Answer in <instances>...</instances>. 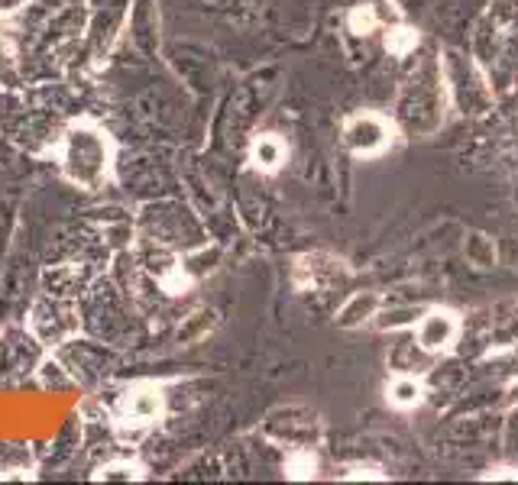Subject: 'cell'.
<instances>
[{
    "mask_svg": "<svg viewBox=\"0 0 518 485\" xmlns=\"http://www.w3.org/2000/svg\"><path fill=\"white\" fill-rule=\"evenodd\" d=\"M56 159L65 182H72L81 191H101L114 182L117 143L101 123L72 120L56 146Z\"/></svg>",
    "mask_w": 518,
    "mask_h": 485,
    "instance_id": "6da1fadb",
    "label": "cell"
},
{
    "mask_svg": "<svg viewBox=\"0 0 518 485\" xmlns=\"http://www.w3.org/2000/svg\"><path fill=\"white\" fill-rule=\"evenodd\" d=\"M162 414H166V392L156 382H136L117 401V421L133 431L159 424Z\"/></svg>",
    "mask_w": 518,
    "mask_h": 485,
    "instance_id": "7a4b0ae2",
    "label": "cell"
},
{
    "mask_svg": "<svg viewBox=\"0 0 518 485\" xmlns=\"http://www.w3.org/2000/svg\"><path fill=\"white\" fill-rule=\"evenodd\" d=\"M33 330L43 337L46 346H56V343L68 340L78 330V314L72 308V301L62 298V295L39 301L33 308Z\"/></svg>",
    "mask_w": 518,
    "mask_h": 485,
    "instance_id": "3957f363",
    "label": "cell"
},
{
    "mask_svg": "<svg viewBox=\"0 0 518 485\" xmlns=\"http://www.w3.org/2000/svg\"><path fill=\"white\" fill-rule=\"evenodd\" d=\"M344 143L357 152V156H376L389 143V127L373 114L353 117L344 127Z\"/></svg>",
    "mask_w": 518,
    "mask_h": 485,
    "instance_id": "277c9868",
    "label": "cell"
},
{
    "mask_svg": "<svg viewBox=\"0 0 518 485\" xmlns=\"http://www.w3.org/2000/svg\"><path fill=\"white\" fill-rule=\"evenodd\" d=\"M457 330H460V324L451 311H431V314H425V321L418 327V346L428 353H441L457 340Z\"/></svg>",
    "mask_w": 518,
    "mask_h": 485,
    "instance_id": "5b68a950",
    "label": "cell"
},
{
    "mask_svg": "<svg viewBox=\"0 0 518 485\" xmlns=\"http://www.w3.org/2000/svg\"><path fill=\"white\" fill-rule=\"evenodd\" d=\"M285 156H289V149H285V143L276 133H263L250 143V162L259 172H279Z\"/></svg>",
    "mask_w": 518,
    "mask_h": 485,
    "instance_id": "8992f818",
    "label": "cell"
},
{
    "mask_svg": "<svg viewBox=\"0 0 518 485\" xmlns=\"http://www.w3.org/2000/svg\"><path fill=\"white\" fill-rule=\"evenodd\" d=\"M376 311H379V295H376V291H357V295H353L344 304V308H340L337 324L340 327H360V324L370 321Z\"/></svg>",
    "mask_w": 518,
    "mask_h": 485,
    "instance_id": "52a82bcc",
    "label": "cell"
},
{
    "mask_svg": "<svg viewBox=\"0 0 518 485\" xmlns=\"http://www.w3.org/2000/svg\"><path fill=\"white\" fill-rule=\"evenodd\" d=\"M91 479L94 482H143L146 466L136 463V460H127V456H120V460L98 466V473H94Z\"/></svg>",
    "mask_w": 518,
    "mask_h": 485,
    "instance_id": "ba28073f",
    "label": "cell"
},
{
    "mask_svg": "<svg viewBox=\"0 0 518 485\" xmlns=\"http://www.w3.org/2000/svg\"><path fill=\"white\" fill-rule=\"evenodd\" d=\"M315 469H318V460L308 447H292V453L285 456V476L289 479H311Z\"/></svg>",
    "mask_w": 518,
    "mask_h": 485,
    "instance_id": "9c48e42d",
    "label": "cell"
},
{
    "mask_svg": "<svg viewBox=\"0 0 518 485\" xmlns=\"http://www.w3.org/2000/svg\"><path fill=\"white\" fill-rule=\"evenodd\" d=\"M421 392H425V388H421L418 379H395L389 385V401L395 408H415L421 401Z\"/></svg>",
    "mask_w": 518,
    "mask_h": 485,
    "instance_id": "30bf717a",
    "label": "cell"
},
{
    "mask_svg": "<svg viewBox=\"0 0 518 485\" xmlns=\"http://www.w3.org/2000/svg\"><path fill=\"white\" fill-rule=\"evenodd\" d=\"M467 259L473 262V266H493V262H496V246H493V240L480 237V233H476V237H470L467 240Z\"/></svg>",
    "mask_w": 518,
    "mask_h": 485,
    "instance_id": "8fae6325",
    "label": "cell"
},
{
    "mask_svg": "<svg viewBox=\"0 0 518 485\" xmlns=\"http://www.w3.org/2000/svg\"><path fill=\"white\" fill-rule=\"evenodd\" d=\"M350 23V33H357V36H366V33H373L376 26H379V17H376V10L373 7H357L347 17Z\"/></svg>",
    "mask_w": 518,
    "mask_h": 485,
    "instance_id": "7c38bea8",
    "label": "cell"
},
{
    "mask_svg": "<svg viewBox=\"0 0 518 485\" xmlns=\"http://www.w3.org/2000/svg\"><path fill=\"white\" fill-rule=\"evenodd\" d=\"M415 46V30H405V26H395L386 36V49L395 52V55H405L408 49Z\"/></svg>",
    "mask_w": 518,
    "mask_h": 485,
    "instance_id": "4fadbf2b",
    "label": "cell"
},
{
    "mask_svg": "<svg viewBox=\"0 0 518 485\" xmlns=\"http://www.w3.org/2000/svg\"><path fill=\"white\" fill-rule=\"evenodd\" d=\"M0 479H30V473H20V469H7V473H0Z\"/></svg>",
    "mask_w": 518,
    "mask_h": 485,
    "instance_id": "5bb4252c",
    "label": "cell"
}]
</instances>
